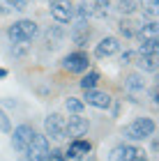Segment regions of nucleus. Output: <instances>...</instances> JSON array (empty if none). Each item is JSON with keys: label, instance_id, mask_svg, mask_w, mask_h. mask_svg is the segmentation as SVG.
I'll list each match as a JSON object with an SVG mask.
<instances>
[{"label": "nucleus", "instance_id": "obj_4", "mask_svg": "<svg viewBox=\"0 0 159 161\" xmlns=\"http://www.w3.org/2000/svg\"><path fill=\"white\" fill-rule=\"evenodd\" d=\"M88 64H90L88 55L81 53V51H76V53H69V55L62 60V67L67 69L69 74H81V71L88 69Z\"/></svg>", "mask_w": 159, "mask_h": 161}, {"label": "nucleus", "instance_id": "obj_7", "mask_svg": "<svg viewBox=\"0 0 159 161\" xmlns=\"http://www.w3.org/2000/svg\"><path fill=\"white\" fill-rule=\"evenodd\" d=\"M83 104H90V106H95V108H108L111 106V94H106V92H99V90H85L83 94Z\"/></svg>", "mask_w": 159, "mask_h": 161}, {"label": "nucleus", "instance_id": "obj_1", "mask_svg": "<svg viewBox=\"0 0 159 161\" xmlns=\"http://www.w3.org/2000/svg\"><path fill=\"white\" fill-rule=\"evenodd\" d=\"M37 32H39L37 23L30 21V19H23V21H16L14 25H9L7 37H9L12 44H26V42H30V39L37 37Z\"/></svg>", "mask_w": 159, "mask_h": 161}, {"label": "nucleus", "instance_id": "obj_16", "mask_svg": "<svg viewBox=\"0 0 159 161\" xmlns=\"http://www.w3.org/2000/svg\"><path fill=\"white\" fill-rule=\"evenodd\" d=\"M88 37H90V30H88V25H85V23H78L76 30L71 32V39H74L78 46H85V44H88Z\"/></svg>", "mask_w": 159, "mask_h": 161}, {"label": "nucleus", "instance_id": "obj_14", "mask_svg": "<svg viewBox=\"0 0 159 161\" xmlns=\"http://www.w3.org/2000/svg\"><path fill=\"white\" fill-rule=\"evenodd\" d=\"M139 7H141L143 16L157 19V12H159V0H139Z\"/></svg>", "mask_w": 159, "mask_h": 161}, {"label": "nucleus", "instance_id": "obj_5", "mask_svg": "<svg viewBox=\"0 0 159 161\" xmlns=\"http://www.w3.org/2000/svg\"><path fill=\"white\" fill-rule=\"evenodd\" d=\"M51 16L58 21V23H69L71 16H74V9H71L69 0H51Z\"/></svg>", "mask_w": 159, "mask_h": 161}, {"label": "nucleus", "instance_id": "obj_25", "mask_svg": "<svg viewBox=\"0 0 159 161\" xmlns=\"http://www.w3.org/2000/svg\"><path fill=\"white\" fill-rule=\"evenodd\" d=\"M108 161H125V145H118V147H113L111 154H108Z\"/></svg>", "mask_w": 159, "mask_h": 161}, {"label": "nucleus", "instance_id": "obj_11", "mask_svg": "<svg viewBox=\"0 0 159 161\" xmlns=\"http://www.w3.org/2000/svg\"><path fill=\"white\" fill-rule=\"evenodd\" d=\"M139 37H141V42H159V25L155 23V21H152V23L141 25Z\"/></svg>", "mask_w": 159, "mask_h": 161}, {"label": "nucleus", "instance_id": "obj_15", "mask_svg": "<svg viewBox=\"0 0 159 161\" xmlns=\"http://www.w3.org/2000/svg\"><path fill=\"white\" fill-rule=\"evenodd\" d=\"M125 87L132 92H139V90H145V80H143L141 74H129L125 78Z\"/></svg>", "mask_w": 159, "mask_h": 161}, {"label": "nucleus", "instance_id": "obj_30", "mask_svg": "<svg viewBox=\"0 0 159 161\" xmlns=\"http://www.w3.org/2000/svg\"><path fill=\"white\" fill-rule=\"evenodd\" d=\"M7 76V69H3V67H0V78H5Z\"/></svg>", "mask_w": 159, "mask_h": 161}, {"label": "nucleus", "instance_id": "obj_10", "mask_svg": "<svg viewBox=\"0 0 159 161\" xmlns=\"http://www.w3.org/2000/svg\"><path fill=\"white\" fill-rule=\"evenodd\" d=\"M90 150H92L90 141L74 138V143H71L69 150H67V157H69V159H81V157H85V154H90Z\"/></svg>", "mask_w": 159, "mask_h": 161}, {"label": "nucleus", "instance_id": "obj_24", "mask_svg": "<svg viewBox=\"0 0 159 161\" xmlns=\"http://www.w3.org/2000/svg\"><path fill=\"white\" fill-rule=\"evenodd\" d=\"M136 124H139V127L143 129V131H145V136H152L155 134V122L152 120H150V118H139V120H136Z\"/></svg>", "mask_w": 159, "mask_h": 161}, {"label": "nucleus", "instance_id": "obj_6", "mask_svg": "<svg viewBox=\"0 0 159 161\" xmlns=\"http://www.w3.org/2000/svg\"><path fill=\"white\" fill-rule=\"evenodd\" d=\"M32 136H35V129L30 127V124H21V127H16V129H14V136H12L14 147H16L19 152H26V147L32 141Z\"/></svg>", "mask_w": 159, "mask_h": 161}, {"label": "nucleus", "instance_id": "obj_29", "mask_svg": "<svg viewBox=\"0 0 159 161\" xmlns=\"http://www.w3.org/2000/svg\"><path fill=\"white\" fill-rule=\"evenodd\" d=\"M132 53H129V51H125V53H122V62H125V64H129V62H132Z\"/></svg>", "mask_w": 159, "mask_h": 161}, {"label": "nucleus", "instance_id": "obj_9", "mask_svg": "<svg viewBox=\"0 0 159 161\" xmlns=\"http://www.w3.org/2000/svg\"><path fill=\"white\" fill-rule=\"evenodd\" d=\"M118 48H120V42L115 39V37H106L97 44V48H95V55L97 58H108V55H113V53H118Z\"/></svg>", "mask_w": 159, "mask_h": 161}, {"label": "nucleus", "instance_id": "obj_2", "mask_svg": "<svg viewBox=\"0 0 159 161\" xmlns=\"http://www.w3.org/2000/svg\"><path fill=\"white\" fill-rule=\"evenodd\" d=\"M48 154H51V150H48L46 136L35 134L32 141H30V145L26 147V157H28V161H46Z\"/></svg>", "mask_w": 159, "mask_h": 161}, {"label": "nucleus", "instance_id": "obj_23", "mask_svg": "<svg viewBox=\"0 0 159 161\" xmlns=\"http://www.w3.org/2000/svg\"><path fill=\"white\" fill-rule=\"evenodd\" d=\"M157 44L159 42H141L139 53L141 55H157Z\"/></svg>", "mask_w": 159, "mask_h": 161}, {"label": "nucleus", "instance_id": "obj_3", "mask_svg": "<svg viewBox=\"0 0 159 161\" xmlns=\"http://www.w3.org/2000/svg\"><path fill=\"white\" fill-rule=\"evenodd\" d=\"M65 124H67V120H65L60 113H51L44 120V136L51 138V141H62V138H67L65 136Z\"/></svg>", "mask_w": 159, "mask_h": 161}, {"label": "nucleus", "instance_id": "obj_18", "mask_svg": "<svg viewBox=\"0 0 159 161\" xmlns=\"http://www.w3.org/2000/svg\"><path fill=\"white\" fill-rule=\"evenodd\" d=\"M125 161H148L145 152L141 147H134V145H125Z\"/></svg>", "mask_w": 159, "mask_h": 161}, {"label": "nucleus", "instance_id": "obj_12", "mask_svg": "<svg viewBox=\"0 0 159 161\" xmlns=\"http://www.w3.org/2000/svg\"><path fill=\"white\" fill-rule=\"evenodd\" d=\"M90 9H92V16L106 19L108 12H111V0H95V3L90 5Z\"/></svg>", "mask_w": 159, "mask_h": 161}, {"label": "nucleus", "instance_id": "obj_20", "mask_svg": "<svg viewBox=\"0 0 159 161\" xmlns=\"http://www.w3.org/2000/svg\"><path fill=\"white\" fill-rule=\"evenodd\" d=\"M97 80H99V74H97V71H90V74H85L81 78V87H83V90H92V87L97 85Z\"/></svg>", "mask_w": 159, "mask_h": 161}, {"label": "nucleus", "instance_id": "obj_13", "mask_svg": "<svg viewBox=\"0 0 159 161\" xmlns=\"http://www.w3.org/2000/svg\"><path fill=\"white\" fill-rule=\"evenodd\" d=\"M28 3H30V0H0V12L3 14H9L12 9L21 12V9L28 7Z\"/></svg>", "mask_w": 159, "mask_h": 161}, {"label": "nucleus", "instance_id": "obj_22", "mask_svg": "<svg viewBox=\"0 0 159 161\" xmlns=\"http://www.w3.org/2000/svg\"><path fill=\"white\" fill-rule=\"evenodd\" d=\"M76 16H78V23H85V19H90V16H92L90 5H88V3H81V5L76 7Z\"/></svg>", "mask_w": 159, "mask_h": 161}, {"label": "nucleus", "instance_id": "obj_17", "mask_svg": "<svg viewBox=\"0 0 159 161\" xmlns=\"http://www.w3.org/2000/svg\"><path fill=\"white\" fill-rule=\"evenodd\" d=\"M125 136L129 138V141H145V138H148L145 131H143L136 122H132L129 127H125Z\"/></svg>", "mask_w": 159, "mask_h": 161}, {"label": "nucleus", "instance_id": "obj_26", "mask_svg": "<svg viewBox=\"0 0 159 161\" xmlns=\"http://www.w3.org/2000/svg\"><path fill=\"white\" fill-rule=\"evenodd\" d=\"M0 131L3 134H9L12 131V124H9V118H7V113L0 108Z\"/></svg>", "mask_w": 159, "mask_h": 161}, {"label": "nucleus", "instance_id": "obj_28", "mask_svg": "<svg viewBox=\"0 0 159 161\" xmlns=\"http://www.w3.org/2000/svg\"><path fill=\"white\" fill-rule=\"evenodd\" d=\"M46 161H67V159H65V154H62V152H51V154H48L46 157Z\"/></svg>", "mask_w": 159, "mask_h": 161}, {"label": "nucleus", "instance_id": "obj_21", "mask_svg": "<svg viewBox=\"0 0 159 161\" xmlns=\"http://www.w3.org/2000/svg\"><path fill=\"white\" fill-rule=\"evenodd\" d=\"M65 108H67L69 113H74V115H81V111H83V101H81V99L69 97L67 101H65Z\"/></svg>", "mask_w": 159, "mask_h": 161}, {"label": "nucleus", "instance_id": "obj_8", "mask_svg": "<svg viewBox=\"0 0 159 161\" xmlns=\"http://www.w3.org/2000/svg\"><path fill=\"white\" fill-rule=\"evenodd\" d=\"M88 120L85 118H81V115H74V118H69L67 120V124H65V136H74V138H78V136H83L85 131H88Z\"/></svg>", "mask_w": 159, "mask_h": 161}, {"label": "nucleus", "instance_id": "obj_27", "mask_svg": "<svg viewBox=\"0 0 159 161\" xmlns=\"http://www.w3.org/2000/svg\"><path fill=\"white\" fill-rule=\"evenodd\" d=\"M132 25H134V23H129V21L122 19V21H120V32L125 35V37H134V28H132Z\"/></svg>", "mask_w": 159, "mask_h": 161}, {"label": "nucleus", "instance_id": "obj_19", "mask_svg": "<svg viewBox=\"0 0 159 161\" xmlns=\"http://www.w3.org/2000/svg\"><path fill=\"white\" fill-rule=\"evenodd\" d=\"M157 62H159L157 55H141L139 58V67L143 71H157Z\"/></svg>", "mask_w": 159, "mask_h": 161}]
</instances>
